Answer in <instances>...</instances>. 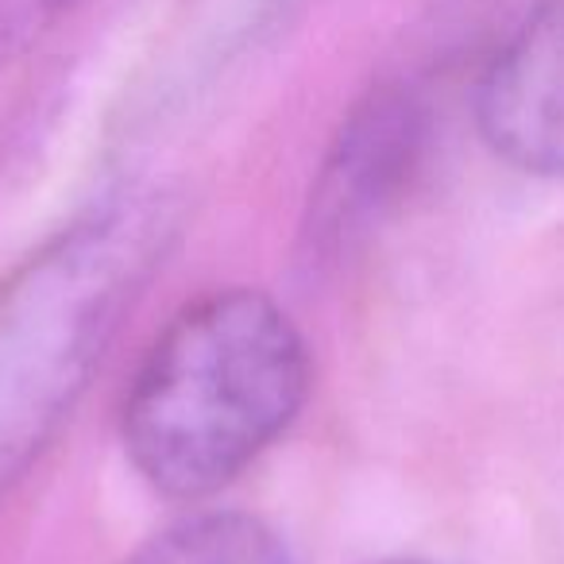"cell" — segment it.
<instances>
[{
  "label": "cell",
  "instance_id": "cell-1",
  "mask_svg": "<svg viewBox=\"0 0 564 564\" xmlns=\"http://www.w3.org/2000/svg\"><path fill=\"white\" fill-rule=\"evenodd\" d=\"M178 225L171 189H117L0 279V502L82 406Z\"/></svg>",
  "mask_w": 564,
  "mask_h": 564
},
{
  "label": "cell",
  "instance_id": "cell-2",
  "mask_svg": "<svg viewBox=\"0 0 564 564\" xmlns=\"http://www.w3.org/2000/svg\"><path fill=\"white\" fill-rule=\"evenodd\" d=\"M310 387V345L271 294L209 291L143 352L120 406L124 456L166 499H213L299 422Z\"/></svg>",
  "mask_w": 564,
  "mask_h": 564
},
{
  "label": "cell",
  "instance_id": "cell-3",
  "mask_svg": "<svg viewBox=\"0 0 564 564\" xmlns=\"http://www.w3.org/2000/svg\"><path fill=\"white\" fill-rule=\"evenodd\" d=\"M437 135V94L425 70H387L340 117L310 182L302 263L337 267L402 205Z\"/></svg>",
  "mask_w": 564,
  "mask_h": 564
},
{
  "label": "cell",
  "instance_id": "cell-4",
  "mask_svg": "<svg viewBox=\"0 0 564 564\" xmlns=\"http://www.w3.org/2000/svg\"><path fill=\"white\" fill-rule=\"evenodd\" d=\"M471 109L495 159L564 178V0H533L487 51Z\"/></svg>",
  "mask_w": 564,
  "mask_h": 564
},
{
  "label": "cell",
  "instance_id": "cell-5",
  "mask_svg": "<svg viewBox=\"0 0 564 564\" xmlns=\"http://www.w3.org/2000/svg\"><path fill=\"white\" fill-rule=\"evenodd\" d=\"M124 564H294V556L263 518L205 510L155 533Z\"/></svg>",
  "mask_w": 564,
  "mask_h": 564
},
{
  "label": "cell",
  "instance_id": "cell-6",
  "mask_svg": "<svg viewBox=\"0 0 564 564\" xmlns=\"http://www.w3.org/2000/svg\"><path fill=\"white\" fill-rule=\"evenodd\" d=\"M94 0H0V74L47 43Z\"/></svg>",
  "mask_w": 564,
  "mask_h": 564
},
{
  "label": "cell",
  "instance_id": "cell-7",
  "mask_svg": "<svg viewBox=\"0 0 564 564\" xmlns=\"http://www.w3.org/2000/svg\"><path fill=\"white\" fill-rule=\"evenodd\" d=\"M379 564H448V561H430V556H399V561H379Z\"/></svg>",
  "mask_w": 564,
  "mask_h": 564
}]
</instances>
